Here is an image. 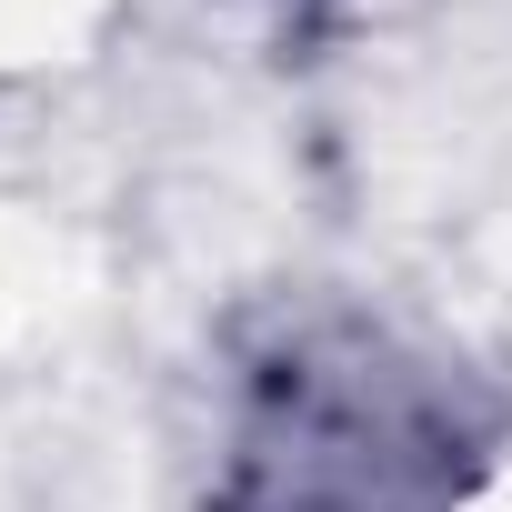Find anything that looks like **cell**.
I'll use <instances>...</instances> for the list:
<instances>
[{"label": "cell", "instance_id": "cell-1", "mask_svg": "<svg viewBox=\"0 0 512 512\" xmlns=\"http://www.w3.org/2000/svg\"><path fill=\"white\" fill-rule=\"evenodd\" d=\"M482 432L462 382L362 322H302L241 382L231 512H462Z\"/></svg>", "mask_w": 512, "mask_h": 512}]
</instances>
